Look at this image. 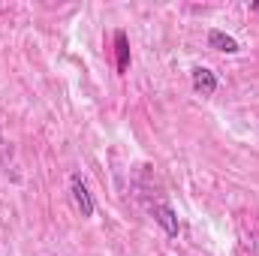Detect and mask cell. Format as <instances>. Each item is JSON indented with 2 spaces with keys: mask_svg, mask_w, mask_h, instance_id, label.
Masks as SVG:
<instances>
[{
  "mask_svg": "<svg viewBox=\"0 0 259 256\" xmlns=\"http://www.w3.org/2000/svg\"><path fill=\"white\" fill-rule=\"evenodd\" d=\"M69 193H72V202L81 211V217H94V199H91V193L84 187L81 175H69Z\"/></svg>",
  "mask_w": 259,
  "mask_h": 256,
  "instance_id": "cell-1",
  "label": "cell"
},
{
  "mask_svg": "<svg viewBox=\"0 0 259 256\" xmlns=\"http://www.w3.org/2000/svg\"><path fill=\"white\" fill-rule=\"evenodd\" d=\"M151 214H154V220L166 229V235H178V214H175L169 205L157 202V205H151Z\"/></svg>",
  "mask_w": 259,
  "mask_h": 256,
  "instance_id": "cell-2",
  "label": "cell"
},
{
  "mask_svg": "<svg viewBox=\"0 0 259 256\" xmlns=\"http://www.w3.org/2000/svg\"><path fill=\"white\" fill-rule=\"evenodd\" d=\"M193 91H196V94H202V97H211V94L217 91V78H214V72H211V69L196 66V69H193Z\"/></svg>",
  "mask_w": 259,
  "mask_h": 256,
  "instance_id": "cell-3",
  "label": "cell"
},
{
  "mask_svg": "<svg viewBox=\"0 0 259 256\" xmlns=\"http://www.w3.org/2000/svg\"><path fill=\"white\" fill-rule=\"evenodd\" d=\"M115 55H118V72L124 75L130 69V39L124 30H115Z\"/></svg>",
  "mask_w": 259,
  "mask_h": 256,
  "instance_id": "cell-4",
  "label": "cell"
},
{
  "mask_svg": "<svg viewBox=\"0 0 259 256\" xmlns=\"http://www.w3.org/2000/svg\"><path fill=\"white\" fill-rule=\"evenodd\" d=\"M208 46L217 49V52H226V55H235V52H238V42H235L229 33H223V30H211V33H208Z\"/></svg>",
  "mask_w": 259,
  "mask_h": 256,
  "instance_id": "cell-5",
  "label": "cell"
},
{
  "mask_svg": "<svg viewBox=\"0 0 259 256\" xmlns=\"http://www.w3.org/2000/svg\"><path fill=\"white\" fill-rule=\"evenodd\" d=\"M253 9H259V3H253Z\"/></svg>",
  "mask_w": 259,
  "mask_h": 256,
  "instance_id": "cell-6",
  "label": "cell"
}]
</instances>
